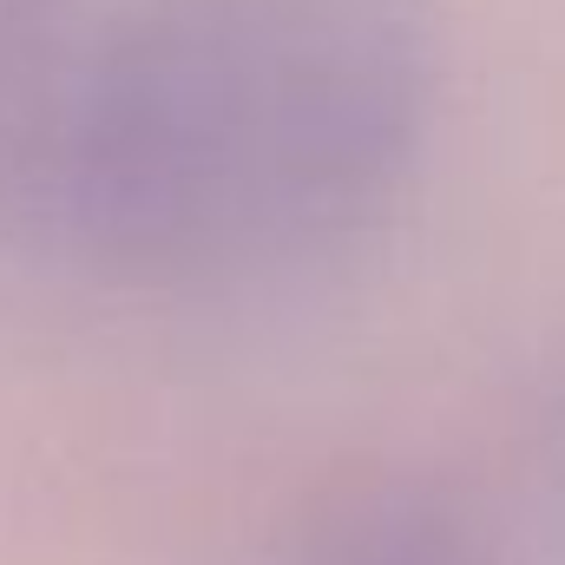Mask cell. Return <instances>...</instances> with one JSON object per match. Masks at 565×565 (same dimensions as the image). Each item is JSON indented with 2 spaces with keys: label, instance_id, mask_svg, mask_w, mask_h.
I'll return each mask as SVG.
<instances>
[{
  "label": "cell",
  "instance_id": "cell-1",
  "mask_svg": "<svg viewBox=\"0 0 565 565\" xmlns=\"http://www.w3.org/2000/svg\"><path fill=\"white\" fill-rule=\"evenodd\" d=\"M434 93V0H145L53 66L7 164L99 270H296L402 204Z\"/></svg>",
  "mask_w": 565,
  "mask_h": 565
},
{
  "label": "cell",
  "instance_id": "cell-2",
  "mask_svg": "<svg viewBox=\"0 0 565 565\" xmlns=\"http://www.w3.org/2000/svg\"><path fill=\"white\" fill-rule=\"evenodd\" d=\"M282 565H526L513 526L440 467H355L309 500Z\"/></svg>",
  "mask_w": 565,
  "mask_h": 565
}]
</instances>
